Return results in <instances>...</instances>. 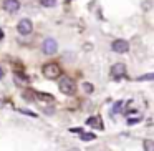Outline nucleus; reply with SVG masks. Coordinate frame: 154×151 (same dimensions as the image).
<instances>
[{
  "label": "nucleus",
  "instance_id": "nucleus-1",
  "mask_svg": "<svg viewBox=\"0 0 154 151\" xmlns=\"http://www.w3.org/2000/svg\"><path fill=\"white\" fill-rule=\"evenodd\" d=\"M58 87H60V91L65 95H73L75 90H76V85L70 77H61L60 81H58Z\"/></svg>",
  "mask_w": 154,
  "mask_h": 151
},
{
  "label": "nucleus",
  "instance_id": "nucleus-2",
  "mask_svg": "<svg viewBox=\"0 0 154 151\" xmlns=\"http://www.w3.org/2000/svg\"><path fill=\"white\" fill-rule=\"evenodd\" d=\"M43 75L48 80H55L61 75V68L58 67V63H48L43 67Z\"/></svg>",
  "mask_w": 154,
  "mask_h": 151
},
{
  "label": "nucleus",
  "instance_id": "nucleus-3",
  "mask_svg": "<svg viewBox=\"0 0 154 151\" xmlns=\"http://www.w3.org/2000/svg\"><path fill=\"white\" fill-rule=\"evenodd\" d=\"M124 75H126V67H124V63H114L113 67H111V77H113L114 80H119Z\"/></svg>",
  "mask_w": 154,
  "mask_h": 151
},
{
  "label": "nucleus",
  "instance_id": "nucleus-4",
  "mask_svg": "<svg viewBox=\"0 0 154 151\" xmlns=\"http://www.w3.org/2000/svg\"><path fill=\"white\" fill-rule=\"evenodd\" d=\"M18 33H22V35H28V33H32V30H33V25H32V22L28 20V18H23V20H20L18 22Z\"/></svg>",
  "mask_w": 154,
  "mask_h": 151
},
{
  "label": "nucleus",
  "instance_id": "nucleus-5",
  "mask_svg": "<svg viewBox=\"0 0 154 151\" xmlns=\"http://www.w3.org/2000/svg\"><path fill=\"white\" fill-rule=\"evenodd\" d=\"M111 48H113V52H116V53H124V52L129 50V43H128L126 40H114L113 45H111Z\"/></svg>",
  "mask_w": 154,
  "mask_h": 151
},
{
  "label": "nucleus",
  "instance_id": "nucleus-6",
  "mask_svg": "<svg viewBox=\"0 0 154 151\" xmlns=\"http://www.w3.org/2000/svg\"><path fill=\"white\" fill-rule=\"evenodd\" d=\"M57 48H58V45H57V42L53 40V38H45V42H43V52L47 55H53L55 52H57Z\"/></svg>",
  "mask_w": 154,
  "mask_h": 151
},
{
  "label": "nucleus",
  "instance_id": "nucleus-7",
  "mask_svg": "<svg viewBox=\"0 0 154 151\" xmlns=\"http://www.w3.org/2000/svg\"><path fill=\"white\" fill-rule=\"evenodd\" d=\"M4 8L7 12H10V14H14V12H17L20 8V2L18 0H4Z\"/></svg>",
  "mask_w": 154,
  "mask_h": 151
},
{
  "label": "nucleus",
  "instance_id": "nucleus-8",
  "mask_svg": "<svg viewBox=\"0 0 154 151\" xmlns=\"http://www.w3.org/2000/svg\"><path fill=\"white\" fill-rule=\"evenodd\" d=\"M86 124H90V126H93V128H103V123H101V118L100 116H91V118H88V121H86Z\"/></svg>",
  "mask_w": 154,
  "mask_h": 151
},
{
  "label": "nucleus",
  "instance_id": "nucleus-9",
  "mask_svg": "<svg viewBox=\"0 0 154 151\" xmlns=\"http://www.w3.org/2000/svg\"><path fill=\"white\" fill-rule=\"evenodd\" d=\"M35 95H37V100H40V101H48V103H51V101L55 100V98L48 93H35Z\"/></svg>",
  "mask_w": 154,
  "mask_h": 151
},
{
  "label": "nucleus",
  "instance_id": "nucleus-10",
  "mask_svg": "<svg viewBox=\"0 0 154 151\" xmlns=\"http://www.w3.org/2000/svg\"><path fill=\"white\" fill-rule=\"evenodd\" d=\"M123 105H124V101H121V100H119V101H116V103H114V106H113V110H111V115H113V116H116V115L121 111Z\"/></svg>",
  "mask_w": 154,
  "mask_h": 151
},
{
  "label": "nucleus",
  "instance_id": "nucleus-11",
  "mask_svg": "<svg viewBox=\"0 0 154 151\" xmlns=\"http://www.w3.org/2000/svg\"><path fill=\"white\" fill-rule=\"evenodd\" d=\"M14 80H15V83H17V85H25L28 81V78L27 77H22V75H18V73H15L14 75Z\"/></svg>",
  "mask_w": 154,
  "mask_h": 151
},
{
  "label": "nucleus",
  "instance_id": "nucleus-12",
  "mask_svg": "<svg viewBox=\"0 0 154 151\" xmlns=\"http://www.w3.org/2000/svg\"><path fill=\"white\" fill-rule=\"evenodd\" d=\"M144 151H154V141L152 140H144Z\"/></svg>",
  "mask_w": 154,
  "mask_h": 151
},
{
  "label": "nucleus",
  "instance_id": "nucleus-13",
  "mask_svg": "<svg viewBox=\"0 0 154 151\" xmlns=\"http://www.w3.org/2000/svg\"><path fill=\"white\" fill-rule=\"evenodd\" d=\"M149 80H154V73H146L137 77V81H149Z\"/></svg>",
  "mask_w": 154,
  "mask_h": 151
},
{
  "label": "nucleus",
  "instance_id": "nucleus-14",
  "mask_svg": "<svg viewBox=\"0 0 154 151\" xmlns=\"http://www.w3.org/2000/svg\"><path fill=\"white\" fill-rule=\"evenodd\" d=\"M80 138L83 141H91V140H94V138H96V134H93V133H83Z\"/></svg>",
  "mask_w": 154,
  "mask_h": 151
},
{
  "label": "nucleus",
  "instance_id": "nucleus-15",
  "mask_svg": "<svg viewBox=\"0 0 154 151\" xmlns=\"http://www.w3.org/2000/svg\"><path fill=\"white\" fill-rule=\"evenodd\" d=\"M40 4L43 5V7H53V5L57 4V0H40Z\"/></svg>",
  "mask_w": 154,
  "mask_h": 151
},
{
  "label": "nucleus",
  "instance_id": "nucleus-16",
  "mask_svg": "<svg viewBox=\"0 0 154 151\" xmlns=\"http://www.w3.org/2000/svg\"><path fill=\"white\" fill-rule=\"evenodd\" d=\"M83 90L86 91V93H91V91H93V85L88 83V81H85V83H83Z\"/></svg>",
  "mask_w": 154,
  "mask_h": 151
},
{
  "label": "nucleus",
  "instance_id": "nucleus-17",
  "mask_svg": "<svg viewBox=\"0 0 154 151\" xmlns=\"http://www.w3.org/2000/svg\"><path fill=\"white\" fill-rule=\"evenodd\" d=\"M139 120H141V116H137V118H129V120H128V124H136V123H139Z\"/></svg>",
  "mask_w": 154,
  "mask_h": 151
},
{
  "label": "nucleus",
  "instance_id": "nucleus-18",
  "mask_svg": "<svg viewBox=\"0 0 154 151\" xmlns=\"http://www.w3.org/2000/svg\"><path fill=\"white\" fill-rule=\"evenodd\" d=\"M71 133H83V130H81V128H71Z\"/></svg>",
  "mask_w": 154,
  "mask_h": 151
},
{
  "label": "nucleus",
  "instance_id": "nucleus-19",
  "mask_svg": "<svg viewBox=\"0 0 154 151\" xmlns=\"http://www.w3.org/2000/svg\"><path fill=\"white\" fill-rule=\"evenodd\" d=\"M4 77V71H2V68H0V78Z\"/></svg>",
  "mask_w": 154,
  "mask_h": 151
},
{
  "label": "nucleus",
  "instance_id": "nucleus-20",
  "mask_svg": "<svg viewBox=\"0 0 154 151\" xmlns=\"http://www.w3.org/2000/svg\"><path fill=\"white\" fill-rule=\"evenodd\" d=\"M0 38H2V30H0Z\"/></svg>",
  "mask_w": 154,
  "mask_h": 151
}]
</instances>
